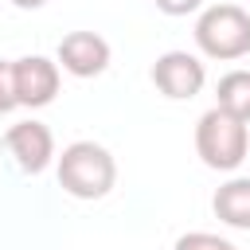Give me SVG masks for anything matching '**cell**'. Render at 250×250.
<instances>
[{
    "label": "cell",
    "mask_w": 250,
    "mask_h": 250,
    "mask_svg": "<svg viewBox=\"0 0 250 250\" xmlns=\"http://www.w3.org/2000/svg\"><path fill=\"white\" fill-rule=\"evenodd\" d=\"M55 176H59V188L66 195L102 199L117 184V160L98 141H74L62 148V156H55Z\"/></svg>",
    "instance_id": "1"
},
{
    "label": "cell",
    "mask_w": 250,
    "mask_h": 250,
    "mask_svg": "<svg viewBox=\"0 0 250 250\" xmlns=\"http://www.w3.org/2000/svg\"><path fill=\"white\" fill-rule=\"evenodd\" d=\"M195 152L207 168L215 172H234L246 152H250V129L246 121H238L234 113L211 105L199 121H195Z\"/></svg>",
    "instance_id": "2"
},
{
    "label": "cell",
    "mask_w": 250,
    "mask_h": 250,
    "mask_svg": "<svg viewBox=\"0 0 250 250\" xmlns=\"http://www.w3.org/2000/svg\"><path fill=\"white\" fill-rule=\"evenodd\" d=\"M195 47L207 59L234 62L250 55V12L238 4H211L195 20Z\"/></svg>",
    "instance_id": "3"
},
{
    "label": "cell",
    "mask_w": 250,
    "mask_h": 250,
    "mask_svg": "<svg viewBox=\"0 0 250 250\" xmlns=\"http://www.w3.org/2000/svg\"><path fill=\"white\" fill-rule=\"evenodd\" d=\"M207 82V66L199 62V55L191 51H164L156 62H152V86L172 98V102H188L203 90Z\"/></svg>",
    "instance_id": "4"
},
{
    "label": "cell",
    "mask_w": 250,
    "mask_h": 250,
    "mask_svg": "<svg viewBox=\"0 0 250 250\" xmlns=\"http://www.w3.org/2000/svg\"><path fill=\"white\" fill-rule=\"evenodd\" d=\"M12 86H16V102L23 109H43L59 94V62L47 55L12 59Z\"/></svg>",
    "instance_id": "5"
},
{
    "label": "cell",
    "mask_w": 250,
    "mask_h": 250,
    "mask_svg": "<svg viewBox=\"0 0 250 250\" xmlns=\"http://www.w3.org/2000/svg\"><path fill=\"white\" fill-rule=\"evenodd\" d=\"M4 148L12 152L16 168L27 172V176H39L43 168H51L55 160V133L43 125V121H16L8 133H4Z\"/></svg>",
    "instance_id": "6"
},
{
    "label": "cell",
    "mask_w": 250,
    "mask_h": 250,
    "mask_svg": "<svg viewBox=\"0 0 250 250\" xmlns=\"http://www.w3.org/2000/svg\"><path fill=\"white\" fill-rule=\"evenodd\" d=\"M55 62L74 78H98L109 66V43L98 31H70L59 39Z\"/></svg>",
    "instance_id": "7"
},
{
    "label": "cell",
    "mask_w": 250,
    "mask_h": 250,
    "mask_svg": "<svg viewBox=\"0 0 250 250\" xmlns=\"http://www.w3.org/2000/svg\"><path fill=\"white\" fill-rule=\"evenodd\" d=\"M211 211L234 227V230H250V176H234L227 180L215 195H211Z\"/></svg>",
    "instance_id": "8"
},
{
    "label": "cell",
    "mask_w": 250,
    "mask_h": 250,
    "mask_svg": "<svg viewBox=\"0 0 250 250\" xmlns=\"http://www.w3.org/2000/svg\"><path fill=\"white\" fill-rule=\"evenodd\" d=\"M215 105L250 125V70H227L215 86Z\"/></svg>",
    "instance_id": "9"
},
{
    "label": "cell",
    "mask_w": 250,
    "mask_h": 250,
    "mask_svg": "<svg viewBox=\"0 0 250 250\" xmlns=\"http://www.w3.org/2000/svg\"><path fill=\"white\" fill-rule=\"evenodd\" d=\"M172 250H238L230 238H219V234H211V230H188V234H180L176 238V246Z\"/></svg>",
    "instance_id": "10"
},
{
    "label": "cell",
    "mask_w": 250,
    "mask_h": 250,
    "mask_svg": "<svg viewBox=\"0 0 250 250\" xmlns=\"http://www.w3.org/2000/svg\"><path fill=\"white\" fill-rule=\"evenodd\" d=\"M20 102H16V86H12V62L0 59V113H12Z\"/></svg>",
    "instance_id": "11"
},
{
    "label": "cell",
    "mask_w": 250,
    "mask_h": 250,
    "mask_svg": "<svg viewBox=\"0 0 250 250\" xmlns=\"http://www.w3.org/2000/svg\"><path fill=\"white\" fill-rule=\"evenodd\" d=\"M164 16H188V12H195L203 0H152Z\"/></svg>",
    "instance_id": "12"
},
{
    "label": "cell",
    "mask_w": 250,
    "mask_h": 250,
    "mask_svg": "<svg viewBox=\"0 0 250 250\" xmlns=\"http://www.w3.org/2000/svg\"><path fill=\"white\" fill-rule=\"evenodd\" d=\"M12 4H16V8H23V12H35V8H43L47 0H12Z\"/></svg>",
    "instance_id": "13"
}]
</instances>
